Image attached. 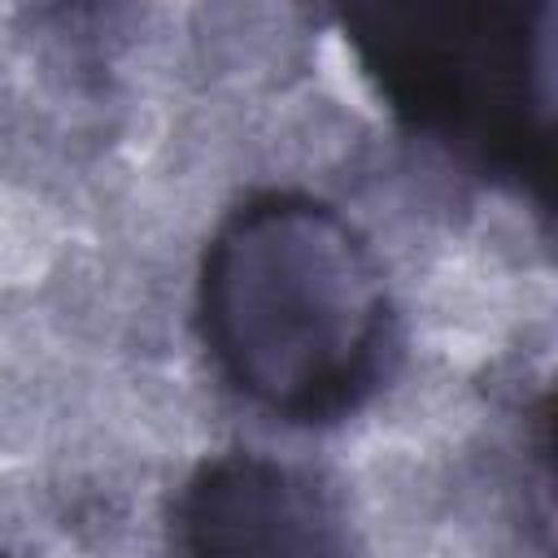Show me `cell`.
Instances as JSON below:
<instances>
[{
  "label": "cell",
  "instance_id": "1",
  "mask_svg": "<svg viewBox=\"0 0 558 558\" xmlns=\"http://www.w3.org/2000/svg\"><path fill=\"white\" fill-rule=\"evenodd\" d=\"M196 314L222 379L288 423L353 414L379 384L392 327L366 235L310 192H257L214 227Z\"/></svg>",
  "mask_w": 558,
  "mask_h": 558
},
{
  "label": "cell",
  "instance_id": "2",
  "mask_svg": "<svg viewBox=\"0 0 558 558\" xmlns=\"http://www.w3.org/2000/svg\"><path fill=\"white\" fill-rule=\"evenodd\" d=\"M344 44L384 109L549 209L558 35L549 0L344 4Z\"/></svg>",
  "mask_w": 558,
  "mask_h": 558
},
{
  "label": "cell",
  "instance_id": "3",
  "mask_svg": "<svg viewBox=\"0 0 558 558\" xmlns=\"http://www.w3.org/2000/svg\"><path fill=\"white\" fill-rule=\"evenodd\" d=\"M183 558H353L331 497L296 466L231 449L205 458L179 497Z\"/></svg>",
  "mask_w": 558,
  "mask_h": 558
},
{
  "label": "cell",
  "instance_id": "4",
  "mask_svg": "<svg viewBox=\"0 0 558 558\" xmlns=\"http://www.w3.org/2000/svg\"><path fill=\"white\" fill-rule=\"evenodd\" d=\"M0 558H9V554H0Z\"/></svg>",
  "mask_w": 558,
  "mask_h": 558
}]
</instances>
